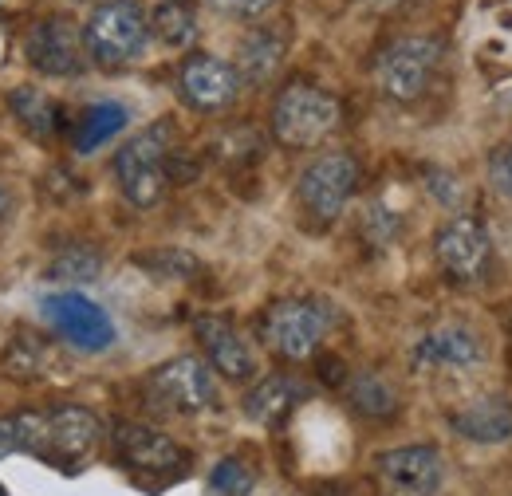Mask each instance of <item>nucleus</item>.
I'll return each instance as SVG.
<instances>
[{"instance_id":"obj_19","label":"nucleus","mask_w":512,"mask_h":496,"mask_svg":"<svg viewBox=\"0 0 512 496\" xmlns=\"http://www.w3.org/2000/svg\"><path fill=\"white\" fill-rule=\"evenodd\" d=\"M48 319L64 331L71 343H79V347H87V351H99V347H107L111 343V323H107V315L95 308L91 300H83V296H52L48 304Z\"/></svg>"},{"instance_id":"obj_10","label":"nucleus","mask_w":512,"mask_h":496,"mask_svg":"<svg viewBox=\"0 0 512 496\" xmlns=\"http://www.w3.org/2000/svg\"><path fill=\"white\" fill-rule=\"evenodd\" d=\"M434 252H438V264H442V272L453 284L473 288L489 272L493 241H489V233H485V225L477 217H453L438 229Z\"/></svg>"},{"instance_id":"obj_22","label":"nucleus","mask_w":512,"mask_h":496,"mask_svg":"<svg viewBox=\"0 0 512 496\" xmlns=\"http://www.w3.org/2000/svg\"><path fill=\"white\" fill-rule=\"evenodd\" d=\"M150 36L170 52H186L197 40V12L186 0H162L150 12Z\"/></svg>"},{"instance_id":"obj_11","label":"nucleus","mask_w":512,"mask_h":496,"mask_svg":"<svg viewBox=\"0 0 512 496\" xmlns=\"http://www.w3.org/2000/svg\"><path fill=\"white\" fill-rule=\"evenodd\" d=\"M241 75L237 67L213 52H193L178 71V91L197 115H221L241 99Z\"/></svg>"},{"instance_id":"obj_15","label":"nucleus","mask_w":512,"mask_h":496,"mask_svg":"<svg viewBox=\"0 0 512 496\" xmlns=\"http://www.w3.org/2000/svg\"><path fill=\"white\" fill-rule=\"evenodd\" d=\"M193 335H197V343L205 347V363L221 374V378L245 382V378L256 374L253 351H249V343L241 339V331H237L229 319H221V315H197Z\"/></svg>"},{"instance_id":"obj_36","label":"nucleus","mask_w":512,"mask_h":496,"mask_svg":"<svg viewBox=\"0 0 512 496\" xmlns=\"http://www.w3.org/2000/svg\"><path fill=\"white\" fill-rule=\"evenodd\" d=\"M509 331H512V319H509Z\"/></svg>"},{"instance_id":"obj_2","label":"nucleus","mask_w":512,"mask_h":496,"mask_svg":"<svg viewBox=\"0 0 512 496\" xmlns=\"http://www.w3.org/2000/svg\"><path fill=\"white\" fill-rule=\"evenodd\" d=\"M339 123H343V107L327 87L312 83V79H292L272 99L268 130L288 150H312L323 138H331Z\"/></svg>"},{"instance_id":"obj_25","label":"nucleus","mask_w":512,"mask_h":496,"mask_svg":"<svg viewBox=\"0 0 512 496\" xmlns=\"http://www.w3.org/2000/svg\"><path fill=\"white\" fill-rule=\"evenodd\" d=\"M256 485V469L245 457H221L209 473V489L217 496H249Z\"/></svg>"},{"instance_id":"obj_1","label":"nucleus","mask_w":512,"mask_h":496,"mask_svg":"<svg viewBox=\"0 0 512 496\" xmlns=\"http://www.w3.org/2000/svg\"><path fill=\"white\" fill-rule=\"evenodd\" d=\"M16 449L44 457L48 465L75 469L103 441V422L87 406H52V410H16L4 422Z\"/></svg>"},{"instance_id":"obj_32","label":"nucleus","mask_w":512,"mask_h":496,"mask_svg":"<svg viewBox=\"0 0 512 496\" xmlns=\"http://www.w3.org/2000/svg\"><path fill=\"white\" fill-rule=\"evenodd\" d=\"M12 449H16V441H12V437H8V430L0 426V461H4V457H8Z\"/></svg>"},{"instance_id":"obj_16","label":"nucleus","mask_w":512,"mask_h":496,"mask_svg":"<svg viewBox=\"0 0 512 496\" xmlns=\"http://www.w3.org/2000/svg\"><path fill=\"white\" fill-rule=\"evenodd\" d=\"M308 398H312V390L296 374H264L260 382L249 386V394H245V418L256 422V426H264V430H276Z\"/></svg>"},{"instance_id":"obj_8","label":"nucleus","mask_w":512,"mask_h":496,"mask_svg":"<svg viewBox=\"0 0 512 496\" xmlns=\"http://www.w3.org/2000/svg\"><path fill=\"white\" fill-rule=\"evenodd\" d=\"M146 394L170 414H201L221 402L217 371L197 355H182L154 367L146 374Z\"/></svg>"},{"instance_id":"obj_5","label":"nucleus","mask_w":512,"mask_h":496,"mask_svg":"<svg viewBox=\"0 0 512 496\" xmlns=\"http://www.w3.org/2000/svg\"><path fill=\"white\" fill-rule=\"evenodd\" d=\"M327 331H331V308L316 296H284L260 315V339L284 363L316 359Z\"/></svg>"},{"instance_id":"obj_33","label":"nucleus","mask_w":512,"mask_h":496,"mask_svg":"<svg viewBox=\"0 0 512 496\" xmlns=\"http://www.w3.org/2000/svg\"><path fill=\"white\" fill-rule=\"evenodd\" d=\"M367 8H375V12H390V8H398V0H363Z\"/></svg>"},{"instance_id":"obj_23","label":"nucleus","mask_w":512,"mask_h":496,"mask_svg":"<svg viewBox=\"0 0 512 496\" xmlns=\"http://www.w3.org/2000/svg\"><path fill=\"white\" fill-rule=\"evenodd\" d=\"M103 272V256L95 248L75 245L56 252V260L44 268V280L48 284H64V288H79V284H95Z\"/></svg>"},{"instance_id":"obj_17","label":"nucleus","mask_w":512,"mask_h":496,"mask_svg":"<svg viewBox=\"0 0 512 496\" xmlns=\"http://www.w3.org/2000/svg\"><path fill=\"white\" fill-rule=\"evenodd\" d=\"M288 60V32L284 28H272V24H260L253 32L241 36L237 44V75L241 83L249 87H264L276 79V71Z\"/></svg>"},{"instance_id":"obj_9","label":"nucleus","mask_w":512,"mask_h":496,"mask_svg":"<svg viewBox=\"0 0 512 496\" xmlns=\"http://www.w3.org/2000/svg\"><path fill=\"white\" fill-rule=\"evenodd\" d=\"M24 60L48 79H71V75L87 71L91 56H87L83 24H75V16H67V12H52V16L36 20L24 36Z\"/></svg>"},{"instance_id":"obj_34","label":"nucleus","mask_w":512,"mask_h":496,"mask_svg":"<svg viewBox=\"0 0 512 496\" xmlns=\"http://www.w3.org/2000/svg\"><path fill=\"white\" fill-rule=\"evenodd\" d=\"M8 213H12V197H8V189L0 186V221H4Z\"/></svg>"},{"instance_id":"obj_4","label":"nucleus","mask_w":512,"mask_h":496,"mask_svg":"<svg viewBox=\"0 0 512 496\" xmlns=\"http://www.w3.org/2000/svg\"><path fill=\"white\" fill-rule=\"evenodd\" d=\"M83 40L95 67H130L150 44V12L138 0H99L83 24Z\"/></svg>"},{"instance_id":"obj_24","label":"nucleus","mask_w":512,"mask_h":496,"mask_svg":"<svg viewBox=\"0 0 512 496\" xmlns=\"http://www.w3.org/2000/svg\"><path fill=\"white\" fill-rule=\"evenodd\" d=\"M127 123V111L119 103H99L91 111H83V119L75 123V150H95L103 146L111 134H119V126Z\"/></svg>"},{"instance_id":"obj_13","label":"nucleus","mask_w":512,"mask_h":496,"mask_svg":"<svg viewBox=\"0 0 512 496\" xmlns=\"http://www.w3.org/2000/svg\"><path fill=\"white\" fill-rule=\"evenodd\" d=\"M111 441H115V457L134 473H174L186 465V449L174 437L142 422H119Z\"/></svg>"},{"instance_id":"obj_7","label":"nucleus","mask_w":512,"mask_h":496,"mask_svg":"<svg viewBox=\"0 0 512 496\" xmlns=\"http://www.w3.org/2000/svg\"><path fill=\"white\" fill-rule=\"evenodd\" d=\"M359 189V162L347 154V150H331L320 154L296 182V197H300V209L308 221H316L320 229L335 225L343 217V209L351 205Z\"/></svg>"},{"instance_id":"obj_30","label":"nucleus","mask_w":512,"mask_h":496,"mask_svg":"<svg viewBox=\"0 0 512 496\" xmlns=\"http://www.w3.org/2000/svg\"><path fill=\"white\" fill-rule=\"evenodd\" d=\"M489 174H493V186L501 189L505 197H512V142L505 146V150H497V154H493Z\"/></svg>"},{"instance_id":"obj_6","label":"nucleus","mask_w":512,"mask_h":496,"mask_svg":"<svg viewBox=\"0 0 512 496\" xmlns=\"http://www.w3.org/2000/svg\"><path fill=\"white\" fill-rule=\"evenodd\" d=\"M442 56H446V48H442L438 36H398V40H390L375 60L379 95L390 103H402V107L418 103L430 91V83L442 67Z\"/></svg>"},{"instance_id":"obj_35","label":"nucleus","mask_w":512,"mask_h":496,"mask_svg":"<svg viewBox=\"0 0 512 496\" xmlns=\"http://www.w3.org/2000/svg\"><path fill=\"white\" fill-rule=\"evenodd\" d=\"M0 496H8V493H4V485H0Z\"/></svg>"},{"instance_id":"obj_20","label":"nucleus","mask_w":512,"mask_h":496,"mask_svg":"<svg viewBox=\"0 0 512 496\" xmlns=\"http://www.w3.org/2000/svg\"><path fill=\"white\" fill-rule=\"evenodd\" d=\"M8 107H12V115L20 119V126L32 134V138H40V142H52L56 134H64V111H60V103H52L44 91H36V87H16L12 95H8Z\"/></svg>"},{"instance_id":"obj_27","label":"nucleus","mask_w":512,"mask_h":496,"mask_svg":"<svg viewBox=\"0 0 512 496\" xmlns=\"http://www.w3.org/2000/svg\"><path fill=\"white\" fill-rule=\"evenodd\" d=\"M209 8H217L221 16L229 20H245V24H256L264 16H272L280 8V0H209Z\"/></svg>"},{"instance_id":"obj_21","label":"nucleus","mask_w":512,"mask_h":496,"mask_svg":"<svg viewBox=\"0 0 512 496\" xmlns=\"http://www.w3.org/2000/svg\"><path fill=\"white\" fill-rule=\"evenodd\" d=\"M347 402L355 414L371 418V422H390L398 414V390L386 382L383 374L375 371H359L347 378Z\"/></svg>"},{"instance_id":"obj_26","label":"nucleus","mask_w":512,"mask_h":496,"mask_svg":"<svg viewBox=\"0 0 512 496\" xmlns=\"http://www.w3.org/2000/svg\"><path fill=\"white\" fill-rule=\"evenodd\" d=\"M138 264L150 268V272H158V276H170V280H182V276L201 272V264L193 260L186 248H154V252L138 256Z\"/></svg>"},{"instance_id":"obj_29","label":"nucleus","mask_w":512,"mask_h":496,"mask_svg":"<svg viewBox=\"0 0 512 496\" xmlns=\"http://www.w3.org/2000/svg\"><path fill=\"white\" fill-rule=\"evenodd\" d=\"M316 374H320L323 386H347V378H351V371H347V363L339 359V355H320L316 359Z\"/></svg>"},{"instance_id":"obj_14","label":"nucleus","mask_w":512,"mask_h":496,"mask_svg":"<svg viewBox=\"0 0 512 496\" xmlns=\"http://www.w3.org/2000/svg\"><path fill=\"white\" fill-rule=\"evenodd\" d=\"M485 359V343L473 327L442 323L414 343V367L422 371H469Z\"/></svg>"},{"instance_id":"obj_12","label":"nucleus","mask_w":512,"mask_h":496,"mask_svg":"<svg viewBox=\"0 0 512 496\" xmlns=\"http://www.w3.org/2000/svg\"><path fill=\"white\" fill-rule=\"evenodd\" d=\"M379 477L390 489L410 496H434L446 481V461L434 445H402V449H386L375 461Z\"/></svg>"},{"instance_id":"obj_28","label":"nucleus","mask_w":512,"mask_h":496,"mask_svg":"<svg viewBox=\"0 0 512 496\" xmlns=\"http://www.w3.org/2000/svg\"><path fill=\"white\" fill-rule=\"evenodd\" d=\"M363 233L375 241V245H386L398 237V213H390L386 205H367L363 213Z\"/></svg>"},{"instance_id":"obj_3","label":"nucleus","mask_w":512,"mask_h":496,"mask_svg":"<svg viewBox=\"0 0 512 496\" xmlns=\"http://www.w3.org/2000/svg\"><path fill=\"white\" fill-rule=\"evenodd\" d=\"M174 146H178L174 123L158 119L154 126H146L142 134H134L127 146L115 154V182H119L123 197L134 209H154L166 197Z\"/></svg>"},{"instance_id":"obj_31","label":"nucleus","mask_w":512,"mask_h":496,"mask_svg":"<svg viewBox=\"0 0 512 496\" xmlns=\"http://www.w3.org/2000/svg\"><path fill=\"white\" fill-rule=\"evenodd\" d=\"M426 178H430V193H438V201H446V205H457L461 201V186L442 174V170H426Z\"/></svg>"},{"instance_id":"obj_18","label":"nucleus","mask_w":512,"mask_h":496,"mask_svg":"<svg viewBox=\"0 0 512 496\" xmlns=\"http://www.w3.org/2000/svg\"><path fill=\"white\" fill-rule=\"evenodd\" d=\"M449 430L465 441H477V445H501L512 437V402L501 394L473 398L449 414Z\"/></svg>"}]
</instances>
